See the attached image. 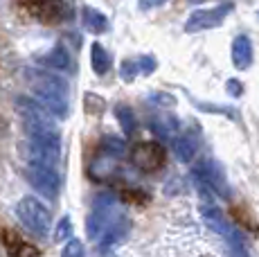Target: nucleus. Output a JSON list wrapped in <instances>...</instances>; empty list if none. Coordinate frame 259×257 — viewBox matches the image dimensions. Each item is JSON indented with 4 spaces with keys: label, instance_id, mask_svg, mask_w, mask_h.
<instances>
[{
    "label": "nucleus",
    "instance_id": "nucleus-1",
    "mask_svg": "<svg viewBox=\"0 0 259 257\" xmlns=\"http://www.w3.org/2000/svg\"><path fill=\"white\" fill-rule=\"evenodd\" d=\"M27 83L34 95L38 97V102H41L52 115L68 117V111H70V86H68L66 79L59 75H52V72L29 70Z\"/></svg>",
    "mask_w": 259,
    "mask_h": 257
},
{
    "label": "nucleus",
    "instance_id": "nucleus-2",
    "mask_svg": "<svg viewBox=\"0 0 259 257\" xmlns=\"http://www.w3.org/2000/svg\"><path fill=\"white\" fill-rule=\"evenodd\" d=\"M16 217L21 219V224L27 230H32L34 235L46 237L50 230H52V215L46 207V203H41L34 196H25V199L18 201L16 205Z\"/></svg>",
    "mask_w": 259,
    "mask_h": 257
},
{
    "label": "nucleus",
    "instance_id": "nucleus-3",
    "mask_svg": "<svg viewBox=\"0 0 259 257\" xmlns=\"http://www.w3.org/2000/svg\"><path fill=\"white\" fill-rule=\"evenodd\" d=\"M25 179L29 181V185H32L38 194L46 196V199H57V196H59V190H61L59 167L38 165V162H27Z\"/></svg>",
    "mask_w": 259,
    "mask_h": 257
},
{
    "label": "nucleus",
    "instance_id": "nucleus-4",
    "mask_svg": "<svg viewBox=\"0 0 259 257\" xmlns=\"http://www.w3.org/2000/svg\"><path fill=\"white\" fill-rule=\"evenodd\" d=\"M201 215H203V221H205L207 226L219 232L221 237H226L228 241H230V246L237 250V253H248L246 250V237H243V232H239V228L235 224H230V221L223 217V212L219 210V207L214 205H203L201 207Z\"/></svg>",
    "mask_w": 259,
    "mask_h": 257
},
{
    "label": "nucleus",
    "instance_id": "nucleus-5",
    "mask_svg": "<svg viewBox=\"0 0 259 257\" xmlns=\"http://www.w3.org/2000/svg\"><path fill=\"white\" fill-rule=\"evenodd\" d=\"M194 179L201 183L203 187H210L212 192H217L221 199H230V185H228L226 172H223V167L217 160H212V158L203 160L194 169Z\"/></svg>",
    "mask_w": 259,
    "mask_h": 257
},
{
    "label": "nucleus",
    "instance_id": "nucleus-6",
    "mask_svg": "<svg viewBox=\"0 0 259 257\" xmlns=\"http://www.w3.org/2000/svg\"><path fill=\"white\" fill-rule=\"evenodd\" d=\"M165 149H162L158 142H140V145H136V149L131 151V160L133 165L138 167V169L147 172V174H151V172H158L162 165H165Z\"/></svg>",
    "mask_w": 259,
    "mask_h": 257
},
{
    "label": "nucleus",
    "instance_id": "nucleus-7",
    "mask_svg": "<svg viewBox=\"0 0 259 257\" xmlns=\"http://www.w3.org/2000/svg\"><path fill=\"white\" fill-rule=\"evenodd\" d=\"M23 5L34 18H38L41 23H48V25L61 23L70 14L61 0H25Z\"/></svg>",
    "mask_w": 259,
    "mask_h": 257
},
{
    "label": "nucleus",
    "instance_id": "nucleus-8",
    "mask_svg": "<svg viewBox=\"0 0 259 257\" xmlns=\"http://www.w3.org/2000/svg\"><path fill=\"white\" fill-rule=\"evenodd\" d=\"M230 12H232V5H221V7H214V9H196V12L187 18L185 32L194 34V32H203V29L221 25L223 18Z\"/></svg>",
    "mask_w": 259,
    "mask_h": 257
},
{
    "label": "nucleus",
    "instance_id": "nucleus-9",
    "mask_svg": "<svg viewBox=\"0 0 259 257\" xmlns=\"http://www.w3.org/2000/svg\"><path fill=\"white\" fill-rule=\"evenodd\" d=\"M16 111L23 117L25 126H57L52 120V113L36 100H27V97H18Z\"/></svg>",
    "mask_w": 259,
    "mask_h": 257
},
{
    "label": "nucleus",
    "instance_id": "nucleus-10",
    "mask_svg": "<svg viewBox=\"0 0 259 257\" xmlns=\"http://www.w3.org/2000/svg\"><path fill=\"white\" fill-rule=\"evenodd\" d=\"M126 232H128V219L124 215H117L108 221V226L104 228L99 239H102L104 246H113V244H119L126 237Z\"/></svg>",
    "mask_w": 259,
    "mask_h": 257
},
{
    "label": "nucleus",
    "instance_id": "nucleus-11",
    "mask_svg": "<svg viewBox=\"0 0 259 257\" xmlns=\"http://www.w3.org/2000/svg\"><path fill=\"white\" fill-rule=\"evenodd\" d=\"M232 63H235L237 70H246L252 63V43L243 34L232 41Z\"/></svg>",
    "mask_w": 259,
    "mask_h": 257
},
{
    "label": "nucleus",
    "instance_id": "nucleus-12",
    "mask_svg": "<svg viewBox=\"0 0 259 257\" xmlns=\"http://www.w3.org/2000/svg\"><path fill=\"white\" fill-rule=\"evenodd\" d=\"M81 18H83V27L93 34H104L108 29V18L104 16V14H99L97 9H93V7H83Z\"/></svg>",
    "mask_w": 259,
    "mask_h": 257
},
{
    "label": "nucleus",
    "instance_id": "nucleus-13",
    "mask_svg": "<svg viewBox=\"0 0 259 257\" xmlns=\"http://www.w3.org/2000/svg\"><path fill=\"white\" fill-rule=\"evenodd\" d=\"M174 156L178 162H192V158L196 156V142L189 136H181L174 140Z\"/></svg>",
    "mask_w": 259,
    "mask_h": 257
},
{
    "label": "nucleus",
    "instance_id": "nucleus-14",
    "mask_svg": "<svg viewBox=\"0 0 259 257\" xmlns=\"http://www.w3.org/2000/svg\"><path fill=\"white\" fill-rule=\"evenodd\" d=\"M151 128L160 138H174L178 133V120L174 115H156L151 120Z\"/></svg>",
    "mask_w": 259,
    "mask_h": 257
},
{
    "label": "nucleus",
    "instance_id": "nucleus-15",
    "mask_svg": "<svg viewBox=\"0 0 259 257\" xmlns=\"http://www.w3.org/2000/svg\"><path fill=\"white\" fill-rule=\"evenodd\" d=\"M43 63L50 68H57V70H68L70 68V54L66 52L63 46H54L46 57H43Z\"/></svg>",
    "mask_w": 259,
    "mask_h": 257
},
{
    "label": "nucleus",
    "instance_id": "nucleus-16",
    "mask_svg": "<svg viewBox=\"0 0 259 257\" xmlns=\"http://www.w3.org/2000/svg\"><path fill=\"white\" fill-rule=\"evenodd\" d=\"M91 61H93V70L97 72V75H106L108 68H111V57H108V52L104 50L99 43H93V48H91Z\"/></svg>",
    "mask_w": 259,
    "mask_h": 257
},
{
    "label": "nucleus",
    "instance_id": "nucleus-17",
    "mask_svg": "<svg viewBox=\"0 0 259 257\" xmlns=\"http://www.w3.org/2000/svg\"><path fill=\"white\" fill-rule=\"evenodd\" d=\"M115 115H117L119 124H122V128H124V133H126V136H131L133 128H136V115H133V111L128 106H117L115 108Z\"/></svg>",
    "mask_w": 259,
    "mask_h": 257
},
{
    "label": "nucleus",
    "instance_id": "nucleus-18",
    "mask_svg": "<svg viewBox=\"0 0 259 257\" xmlns=\"http://www.w3.org/2000/svg\"><path fill=\"white\" fill-rule=\"evenodd\" d=\"M104 108H106V102L102 97H97L95 93H86V111L88 115H102Z\"/></svg>",
    "mask_w": 259,
    "mask_h": 257
},
{
    "label": "nucleus",
    "instance_id": "nucleus-19",
    "mask_svg": "<svg viewBox=\"0 0 259 257\" xmlns=\"http://www.w3.org/2000/svg\"><path fill=\"white\" fill-rule=\"evenodd\" d=\"M72 235V221L70 217H63L61 221L57 224V230H54V239L57 241H68Z\"/></svg>",
    "mask_w": 259,
    "mask_h": 257
},
{
    "label": "nucleus",
    "instance_id": "nucleus-20",
    "mask_svg": "<svg viewBox=\"0 0 259 257\" xmlns=\"http://www.w3.org/2000/svg\"><path fill=\"white\" fill-rule=\"evenodd\" d=\"M138 72H140V68H138V61H124L122 68H119V75H122L124 81H133Z\"/></svg>",
    "mask_w": 259,
    "mask_h": 257
},
{
    "label": "nucleus",
    "instance_id": "nucleus-21",
    "mask_svg": "<svg viewBox=\"0 0 259 257\" xmlns=\"http://www.w3.org/2000/svg\"><path fill=\"white\" fill-rule=\"evenodd\" d=\"M63 255L66 257H81L83 255V244L79 239H68V244L63 246Z\"/></svg>",
    "mask_w": 259,
    "mask_h": 257
},
{
    "label": "nucleus",
    "instance_id": "nucleus-22",
    "mask_svg": "<svg viewBox=\"0 0 259 257\" xmlns=\"http://www.w3.org/2000/svg\"><path fill=\"white\" fill-rule=\"evenodd\" d=\"M138 68H140V72L149 75V72L156 70V61L151 57H142V59H138Z\"/></svg>",
    "mask_w": 259,
    "mask_h": 257
},
{
    "label": "nucleus",
    "instance_id": "nucleus-23",
    "mask_svg": "<svg viewBox=\"0 0 259 257\" xmlns=\"http://www.w3.org/2000/svg\"><path fill=\"white\" fill-rule=\"evenodd\" d=\"M151 100L156 104H162V106H174L176 104V100L171 95H167V93H156V95H151Z\"/></svg>",
    "mask_w": 259,
    "mask_h": 257
},
{
    "label": "nucleus",
    "instance_id": "nucleus-24",
    "mask_svg": "<svg viewBox=\"0 0 259 257\" xmlns=\"http://www.w3.org/2000/svg\"><path fill=\"white\" fill-rule=\"evenodd\" d=\"M226 88H228V93H232L235 97H241V93H243V86L239 83V79H230V81L226 83Z\"/></svg>",
    "mask_w": 259,
    "mask_h": 257
},
{
    "label": "nucleus",
    "instance_id": "nucleus-25",
    "mask_svg": "<svg viewBox=\"0 0 259 257\" xmlns=\"http://www.w3.org/2000/svg\"><path fill=\"white\" fill-rule=\"evenodd\" d=\"M167 0H140V7L142 9H156L160 7V5H165Z\"/></svg>",
    "mask_w": 259,
    "mask_h": 257
}]
</instances>
